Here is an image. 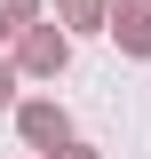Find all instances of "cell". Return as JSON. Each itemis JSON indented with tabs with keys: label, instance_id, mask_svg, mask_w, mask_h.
<instances>
[{
	"label": "cell",
	"instance_id": "3957f363",
	"mask_svg": "<svg viewBox=\"0 0 151 159\" xmlns=\"http://www.w3.org/2000/svg\"><path fill=\"white\" fill-rule=\"evenodd\" d=\"M32 64H40V72H56V64H64V40H56V32H40V40H32Z\"/></svg>",
	"mask_w": 151,
	"mask_h": 159
},
{
	"label": "cell",
	"instance_id": "6da1fadb",
	"mask_svg": "<svg viewBox=\"0 0 151 159\" xmlns=\"http://www.w3.org/2000/svg\"><path fill=\"white\" fill-rule=\"evenodd\" d=\"M112 32L127 40L135 56H151V16H143V8H119V24H112Z\"/></svg>",
	"mask_w": 151,
	"mask_h": 159
},
{
	"label": "cell",
	"instance_id": "277c9868",
	"mask_svg": "<svg viewBox=\"0 0 151 159\" xmlns=\"http://www.w3.org/2000/svg\"><path fill=\"white\" fill-rule=\"evenodd\" d=\"M0 103H8V72H0Z\"/></svg>",
	"mask_w": 151,
	"mask_h": 159
},
{
	"label": "cell",
	"instance_id": "7a4b0ae2",
	"mask_svg": "<svg viewBox=\"0 0 151 159\" xmlns=\"http://www.w3.org/2000/svg\"><path fill=\"white\" fill-rule=\"evenodd\" d=\"M24 127H32V143H56V135H64V119L48 111V103H32V111H24Z\"/></svg>",
	"mask_w": 151,
	"mask_h": 159
}]
</instances>
